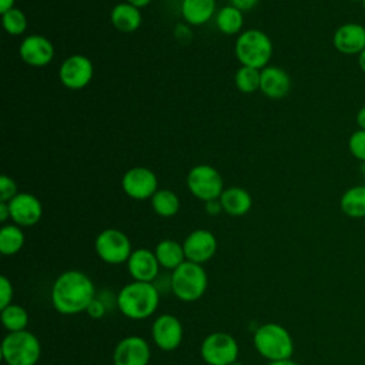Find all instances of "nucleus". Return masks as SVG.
<instances>
[{"label": "nucleus", "mask_w": 365, "mask_h": 365, "mask_svg": "<svg viewBox=\"0 0 365 365\" xmlns=\"http://www.w3.org/2000/svg\"><path fill=\"white\" fill-rule=\"evenodd\" d=\"M96 298L93 281L80 271H66L53 284L51 302L57 312L74 315L88 308Z\"/></svg>", "instance_id": "obj_1"}, {"label": "nucleus", "mask_w": 365, "mask_h": 365, "mask_svg": "<svg viewBox=\"0 0 365 365\" xmlns=\"http://www.w3.org/2000/svg\"><path fill=\"white\" fill-rule=\"evenodd\" d=\"M118 309L131 319H144L153 315L160 302V294L151 282L134 281L121 288L117 295Z\"/></svg>", "instance_id": "obj_2"}, {"label": "nucleus", "mask_w": 365, "mask_h": 365, "mask_svg": "<svg viewBox=\"0 0 365 365\" xmlns=\"http://www.w3.org/2000/svg\"><path fill=\"white\" fill-rule=\"evenodd\" d=\"M254 345L261 356L269 361L289 359L294 342L289 332L278 324H264L254 334Z\"/></svg>", "instance_id": "obj_3"}, {"label": "nucleus", "mask_w": 365, "mask_h": 365, "mask_svg": "<svg viewBox=\"0 0 365 365\" xmlns=\"http://www.w3.org/2000/svg\"><path fill=\"white\" fill-rule=\"evenodd\" d=\"M207 282V274L201 264L184 261L173 271L170 287L178 299L192 302L204 295Z\"/></svg>", "instance_id": "obj_4"}, {"label": "nucleus", "mask_w": 365, "mask_h": 365, "mask_svg": "<svg viewBox=\"0 0 365 365\" xmlns=\"http://www.w3.org/2000/svg\"><path fill=\"white\" fill-rule=\"evenodd\" d=\"M235 56L242 66L264 68L272 56V43L261 30H247L237 38Z\"/></svg>", "instance_id": "obj_5"}, {"label": "nucleus", "mask_w": 365, "mask_h": 365, "mask_svg": "<svg viewBox=\"0 0 365 365\" xmlns=\"http://www.w3.org/2000/svg\"><path fill=\"white\" fill-rule=\"evenodd\" d=\"M40 352L37 336L26 329L9 332L1 342V356L7 365H36Z\"/></svg>", "instance_id": "obj_6"}, {"label": "nucleus", "mask_w": 365, "mask_h": 365, "mask_svg": "<svg viewBox=\"0 0 365 365\" xmlns=\"http://www.w3.org/2000/svg\"><path fill=\"white\" fill-rule=\"evenodd\" d=\"M187 185L194 197L205 202L220 198L224 191L220 173L207 164H200L190 170Z\"/></svg>", "instance_id": "obj_7"}, {"label": "nucleus", "mask_w": 365, "mask_h": 365, "mask_svg": "<svg viewBox=\"0 0 365 365\" xmlns=\"http://www.w3.org/2000/svg\"><path fill=\"white\" fill-rule=\"evenodd\" d=\"M96 251L107 264H123L133 252L128 237L115 228H107L97 235Z\"/></svg>", "instance_id": "obj_8"}, {"label": "nucleus", "mask_w": 365, "mask_h": 365, "mask_svg": "<svg viewBox=\"0 0 365 365\" xmlns=\"http://www.w3.org/2000/svg\"><path fill=\"white\" fill-rule=\"evenodd\" d=\"M201 356L208 365H231L237 362L238 344L225 332L210 334L201 344Z\"/></svg>", "instance_id": "obj_9"}, {"label": "nucleus", "mask_w": 365, "mask_h": 365, "mask_svg": "<svg viewBox=\"0 0 365 365\" xmlns=\"http://www.w3.org/2000/svg\"><path fill=\"white\" fill-rule=\"evenodd\" d=\"M121 187L128 197L134 200H145L157 192L158 181L151 170L145 167H134L124 174Z\"/></svg>", "instance_id": "obj_10"}, {"label": "nucleus", "mask_w": 365, "mask_h": 365, "mask_svg": "<svg viewBox=\"0 0 365 365\" xmlns=\"http://www.w3.org/2000/svg\"><path fill=\"white\" fill-rule=\"evenodd\" d=\"M93 78V63L81 54H74L66 58L60 67V80L70 90L86 87Z\"/></svg>", "instance_id": "obj_11"}, {"label": "nucleus", "mask_w": 365, "mask_h": 365, "mask_svg": "<svg viewBox=\"0 0 365 365\" xmlns=\"http://www.w3.org/2000/svg\"><path fill=\"white\" fill-rule=\"evenodd\" d=\"M114 365H148L150 346L141 336L123 338L114 348Z\"/></svg>", "instance_id": "obj_12"}, {"label": "nucleus", "mask_w": 365, "mask_h": 365, "mask_svg": "<svg viewBox=\"0 0 365 365\" xmlns=\"http://www.w3.org/2000/svg\"><path fill=\"white\" fill-rule=\"evenodd\" d=\"M10 218L19 227H31L41 218L43 208L37 197L29 192H20L9 201Z\"/></svg>", "instance_id": "obj_13"}, {"label": "nucleus", "mask_w": 365, "mask_h": 365, "mask_svg": "<svg viewBox=\"0 0 365 365\" xmlns=\"http://www.w3.org/2000/svg\"><path fill=\"white\" fill-rule=\"evenodd\" d=\"M182 248L187 261L204 264L215 254L217 240L214 234L207 230H195L184 240Z\"/></svg>", "instance_id": "obj_14"}, {"label": "nucleus", "mask_w": 365, "mask_h": 365, "mask_svg": "<svg viewBox=\"0 0 365 365\" xmlns=\"http://www.w3.org/2000/svg\"><path fill=\"white\" fill-rule=\"evenodd\" d=\"M153 339L163 351L175 349L182 341V325L170 314L160 315L153 324Z\"/></svg>", "instance_id": "obj_15"}, {"label": "nucleus", "mask_w": 365, "mask_h": 365, "mask_svg": "<svg viewBox=\"0 0 365 365\" xmlns=\"http://www.w3.org/2000/svg\"><path fill=\"white\" fill-rule=\"evenodd\" d=\"M19 51L23 61L31 67L47 66L54 56V47L51 41L38 34L26 37L21 41Z\"/></svg>", "instance_id": "obj_16"}, {"label": "nucleus", "mask_w": 365, "mask_h": 365, "mask_svg": "<svg viewBox=\"0 0 365 365\" xmlns=\"http://www.w3.org/2000/svg\"><path fill=\"white\" fill-rule=\"evenodd\" d=\"M332 43L336 51L358 56L365 48V27L358 23H345L335 30Z\"/></svg>", "instance_id": "obj_17"}, {"label": "nucleus", "mask_w": 365, "mask_h": 365, "mask_svg": "<svg viewBox=\"0 0 365 365\" xmlns=\"http://www.w3.org/2000/svg\"><path fill=\"white\" fill-rule=\"evenodd\" d=\"M127 267L134 281L153 282L158 275L160 264L154 252L147 248H138L131 252Z\"/></svg>", "instance_id": "obj_18"}, {"label": "nucleus", "mask_w": 365, "mask_h": 365, "mask_svg": "<svg viewBox=\"0 0 365 365\" xmlns=\"http://www.w3.org/2000/svg\"><path fill=\"white\" fill-rule=\"evenodd\" d=\"M291 88V78L285 70L281 67H264L261 71L259 90L274 100H279L288 94Z\"/></svg>", "instance_id": "obj_19"}, {"label": "nucleus", "mask_w": 365, "mask_h": 365, "mask_svg": "<svg viewBox=\"0 0 365 365\" xmlns=\"http://www.w3.org/2000/svg\"><path fill=\"white\" fill-rule=\"evenodd\" d=\"M222 210L234 217H241L247 214L252 205V198L250 192L240 187H230L222 191L220 197Z\"/></svg>", "instance_id": "obj_20"}, {"label": "nucleus", "mask_w": 365, "mask_h": 365, "mask_svg": "<svg viewBox=\"0 0 365 365\" xmlns=\"http://www.w3.org/2000/svg\"><path fill=\"white\" fill-rule=\"evenodd\" d=\"M113 26L123 33L135 31L141 24L140 9L131 6L130 3L117 4L110 14Z\"/></svg>", "instance_id": "obj_21"}, {"label": "nucleus", "mask_w": 365, "mask_h": 365, "mask_svg": "<svg viewBox=\"0 0 365 365\" xmlns=\"http://www.w3.org/2000/svg\"><path fill=\"white\" fill-rule=\"evenodd\" d=\"M215 11V0H182L181 13L185 21L192 26L207 23Z\"/></svg>", "instance_id": "obj_22"}, {"label": "nucleus", "mask_w": 365, "mask_h": 365, "mask_svg": "<svg viewBox=\"0 0 365 365\" xmlns=\"http://www.w3.org/2000/svg\"><path fill=\"white\" fill-rule=\"evenodd\" d=\"M154 254L161 267L173 271L185 261V252L182 245L174 240L160 241L155 247Z\"/></svg>", "instance_id": "obj_23"}, {"label": "nucleus", "mask_w": 365, "mask_h": 365, "mask_svg": "<svg viewBox=\"0 0 365 365\" xmlns=\"http://www.w3.org/2000/svg\"><path fill=\"white\" fill-rule=\"evenodd\" d=\"M341 210L351 218L365 217V185H354L348 188L339 201Z\"/></svg>", "instance_id": "obj_24"}, {"label": "nucleus", "mask_w": 365, "mask_h": 365, "mask_svg": "<svg viewBox=\"0 0 365 365\" xmlns=\"http://www.w3.org/2000/svg\"><path fill=\"white\" fill-rule=\"evenodd\" d=\"M24 244V234L19 225H4L0 230V252L3 255L17 254Z\"/></svg>", "instance_id": "obj_25"}, {"label": "nucleus", "mask_w": 365, "mask_h": 365, "mask_svg": "<svg viewBox=\"0 0 365 365\" xmlns=\"http://www.w3.org/2000/svg\"><path fill=\"white\" fill-rule=\"evenodd\" d=\"M151 205L155 214L161 217H173L180 210V200L170 190H157L151 197Z\"/></svg>", "instance_id": "obj_26"}, {"label": "nucleus", "mask_w": 365, "mask_h": 365, "mask_svg": "<svg viewBox=\"0 0 365 365\" xmlns=\"http://www.w3.org/2000/svg\"><path fill=\"white\" fill-rule=\"evenodd\" d=\"M215 23L224 34H235L242 27V11L234 6H225L217 13Z\"/></svg>", "instance_id": "obj_27"}, {"label": "nucleus", "mask_w": 365, "mask_h": 365, "mask_svg": "<svg viewBox=\"0 0 365 365\" xmlns=\"http://www.w3.org/2000/svg\"><path fill=\"white\" fill-rule=\"evenodd\" d=\"M1 322L10 332L24 331L29 324V315L23 307L10 304L1 309Z\"/></svg>", "instance_id": "obj_28"}, {"label": "nucleus", "mask_w": 365, "mask_h": 365, "mask_svg": "<svg viewBox=\"0 0 365 365\" xmlns=\"http://www.w3.org/2000/svg\"><path fill=\"white\" fill-rule=\"evenodd\" d=\"M261 71L258 68L242 66L235 73V86L242 93H254L259 88Z\"/></svg>", "instance_id": "obj_29"}, {"label": "nucleus", "mask_w": 365, "mask_h": 365, "mask_svg": "<svg viewBox=\"0 0 365 365\" xmlns=\"http://www.w3.org/2000/svg\"><path fill=\"white\" fill-rule=\"evenodd\" d=\"M1 21H3L4 30L11 36L23 34L26 27H27V19H26L24 13L21 10L16 9V7L3 13Z\"/></svg>", "instance_id": "obj_30"}, {"label": "nucleus", "mask_w": 365, "mask_h": 365, "mask_svg": "<svg viewBox=\"0 0 365 365\" xmlns=\"http://www.w3.org/2000/svg\"><path fill=\"white\" fill-rule=\"evenodd\" d=\"M348 150L354 158L365 163V131L364 130L358 128L349 135Z\"/></svg>", "instance_id": "obj_31"}, {"label": "nucleus", "mask_w": 365, "mask_h": 365, "mask_svg": "<svg viewBox=\"0 0 365 365\" xmlns=\"http://www.w3.org/2000/svg\"><path fill=\"white\" fill-rule=\"evenodd\" d=\"M17 195V185L9 175L0 177V201L9 202Z\"/></svg>", "instance_id": "obj_32"}, {"label": "nucleus", "mask_w": 365, "mask_h": 365, "mask_svg": "<svg viewBox=\"0 0 365 365\" xmlns=\"http://www.w3.org/2000/svg\"><path fill=\"white\" fill-rule=\"evenodd\" d=\"M11 298H13V287L11 282L3 275L0 278V308H6L11 304Z\"/></svg>", "instance_id": "obj_33"}, {"label": "nucleus", "mask_w": 365, "mask_h": 365, "mask_svg": "<svg viewBox=\"0 0 365 365\" xmlns=\"http://www.w3.org/2000/svg\"><path fill=\"white\" fill-rule=\"evenodd\" d=\"M86 312H87L91 318L98 319V318H101V317L106 314V305H104V302H103L101 299L94 298V299L90 302V305H88V308L86 309Z\"/></svg>", "instance_id": "obj_34"}, {"label": "nucleus", "mask_w": 365, "mask_h": 365, "mask_svg": "<svg viewBox=\"0 0 365 365\" xmlns=\"http://www.w3.org/2000/svg\"><path fill=\"white\" fill-rule=\"evenodd\" d=\"M231 1V6H234L235 9L241 10V11H247V10H251L257 6L258 0H230Z\"/></svg>", "instance_id": "obj_35"}, {"label": "nucleus", "mask_w": 365, "mask_h": 365, "mask_svg": "<svg viewBox=\"0 0 365 365\" xmlns=\"http://www.w3.org/2000/svg\"><path fill=\"white\" fill-rule=\"evenodd\" d=\"M175 37L178 41H190V38L192 37V33L191 30L187 27V26H182V24H178L177 29H175Z\"/></svg>", "instance_id": "obj_36"}, {"label": "nucleus", "mask_w": 365, "mask_h": 365, "mask_svg": "<svg viewBox=\"0 0 365 365\" xmlns=\"http://www.w3.org/2000/svg\"><path fill=\"white\" fill-rule=\"evenodd\" d=\"M205 211H207L210 215H218L221 211H224L220 198L207 201V202H205Z\"/></svg>", "instance_id": "obj_37"}, {"label": "nucleus", "mask_w": 365, "mask_h": 365, "mask_svg": "<svg viewBox=\"0 0 365 365\" xmlns=\"http://www.w3.org/2000/svg\"><path fill=\"white\" fill-rule=\"evenodd\" d=\"M356 124H358V128L359 130H364L365 131V106H362L358 113H356Z\"/></svg>", "instance_id": "obj_38"}, {"label": "nucleus", "mask_w": 365, "mask_h": 365, "mask_svg": "<svg viewBox=\"0 0 365 365\" xmlns=\"http://www.w3.org/2000/svg\"><path fill=\"white\" fill-rule=\"evenodd\" d=\"M9 217H10L9 202H3V201H0V221H1V222H4Z\"/></svg>", "instance_id": "obj_39"}, {"label": "nucleus", "mask_w": 365, "mask_h": 365, "mask_svg": "<svg viewBox=\"0 0 365 365\" xmlns=\"http://www.w3.org/2000/svg\"><path fill=\"white\" fill-rule=\"evenodd\" d=\"M14 6V0H0V11L1 14L11 10Z\"/></svg>", "instance_id": "obj_40"}, {"label": "nucleus", "mask_w": 365, "mask_h": 365, "mask_svg": "<svg viewBox=\"0 0 365 365\" xmlns=\"http://www.w3.org/2000/svg\"><path fill=\"white\" fill-rule=\"evenodd\" d=\"M151 0H127V3H130L131 6L137 7V9H141V7H145Z\"/></svg>", "instance_id": "obj_41"}, {"label": "nucleus", "mask_w": 365, "mask_h": 365, "mask_svg": "<svg viewBox=\"0 0 365 365\" xmlns=\"http://www.w3.org/2000/svg\"><path fill=\"white\" fill-rule=\"evenodd\" d=\"M268 365H298L291 358L289 359H281V361H271Z\"/></svg>", "instance_id": "obj_42"}, {"label": "nucleus", "mask_w": 365, "mask_h": 365, "mask_svg": "<svg viewBox=\"0 0 365 365\" xmlns=\"http://www.w3.org/2000/svg\"><path fill=\"white\" fill-rule=\"evenodd\" d=\"M358 66L365 73V48L358 54Z\"/></svg>", "instance_id": "obj_43"}, {"label": "nucleus", "mask_w": 365, "mask_h": 365, "mask_svg": "<svg viewBox=\"0 0 365 365\" xmlns=\"http://www.w3.org/2000/svg\"><path fill=\"white\" fill-rule=\"evenodd\" d=\"M231 365H242L241 362H234V364H231Z\"/></svg>", "instance_id": "obj_44"}, {"label": "nucleus", "mask_w": 365, "mask_h": 365, "mask_svg": "<svg viewBox=\"0 0 365 365\" xmlns=\"http://www.w3.org/2000/svg\"><path fill=\"white\" fill-rule=\"evenodd\" d=\"M362 6H364V10H365V0H362Z\"/></svg>", "instance_id": "obj_45"}, {"label": "nucleus", "mask_w": 365, "mask_h": 365, "mask_svg": "<svg viewBox=\"0 0 365 365\" xmlns=\"http://www.w3.org/2000/svg\"><path fill=\"white\" fill-rule=\"evenodd\" d=\"M348 1H362V0H348Z\"/></svg>", "instance_id": "obj_46"}]
</instances>
